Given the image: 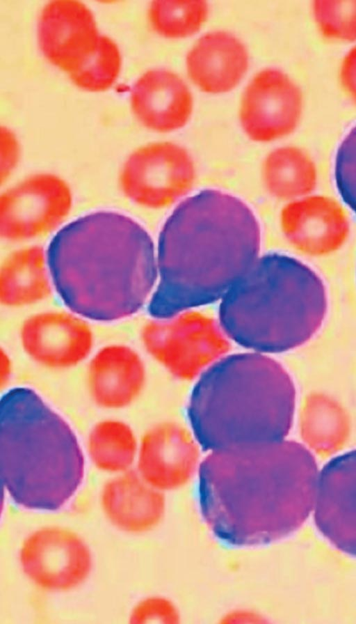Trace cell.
Returning <instances> with one entry per match:
<instances>
[{
	"label": "cell",
	"instance_id": "cb8c5ba5",
	"mask_svg": "<svg viewBox=\"0 0 356 624\" xmlns=\"http://www.w3.org/2000/svg\"><path fill=\"white\" fill-rule=\"evenodd\" d=\"M302 442L314 450L335 448L345 437L347 421L337 404L322 397H316L304 404L296 414Z\"/></svg>",
	"mask_w": 356,
	"mask_h": 624
},
{
	"label": "cell",
	"instance_id": "277c9868",
	"mask_svg": "<svg viewBox=\"0 0 356 624\" xmlns=\"http://www.w3.org/2000/svg\"><path fill=\"white\" fill-rule=\"evenodd\" d=\"M298 409L288 370L272 355L246 350L193 384L186 419L211 451L289 437Z\"/></svg>",
	"mask_w": 356,
	"mask_h": 624
},
{
	"label": "cell",
	"instance_id": "603a6c76",
	"mask_svg": "<svg viewBox=\"0 0 356 624\" xmlns=\"http://www.w3.org/2000/svg\"><path fill=\"white\" fill-rule=\"evenodd\" d=\"M140 434L131 423L114 414L97 419L82 441L87 463L106 477L134 469Z\"/></svg>",
	"mask_w": 356,
	"mask_h": 624
},
{
	"label": "cell",
	"instance_id": "5b68a950",
	"mask_svg": "<svg viewBox=\"0 0 356 624\" xmlns=\"http://www.w3.org/2000/svg\"><path fill=\"white\" fill-rule=\"evenodd\" d=\"M86 460L67 419L34 389L9 387L0 401V466L6 494L17 506L55 511L80 490Z\"/></svg>",
	"mask_w": 356,
	"mask_h": 624
},
{
	"label": "cell",
	"instance_id": "52a82bcc",
	"mask_svg": "<svg viewBox=\"0 0 356 624\" xmlns=\"http://www.w3.org/2000/svg\"><path fill=\"white\" fill-rule=\"evenodd\" d=\"M140 341L146 354L177 380L196 382L231 352L220 322L193 309L145 323Z\"/></svg>",
	"mask_w": 356,
	"mask_h": 624
},
{
	"label": "cell",
	"instance_id": "f546056e",
	"mask_svg": "<svg viewBox=\"0 0 356 624\" xmlns=\"http://www.w3.org/2000/svg\"><path fill=\"white\" fill-rule=\"evenodd\" d=\"M22 156L19 141L15 133L7 127L0 130V182L8 183L17 169Z\"/></svg>",
	"mask_w": 356,
	"mask_h": 624
},
{
	"label": "cell",
	"instance_id": "7c38bea8",
	"mask_svg": "<svg viewBox=\"0 0 356 624\" xmlns=\"http://www.w3.org/2000/svg\"><path fill=\"white\" fill-rule=\"evenodd\" d=\"M207 453L186 419H164L140 432L134 469L168 495L196 484Z\"/></svg>",
	"mask_w": 356,
	"mask_h": 624
},
{
	"label": "cell",
	"instance_id": "9c48e42d",
	"mask_svg": "<svg viewBox=\"0 0 356 624\" xmlns=\"http://www.w3.org/2000/svg\"><path fill=\"white\" fill-rule=\"evenodd\" d=\"M1 187L0 237L6 243H38L67 223L74 196L70 184L60 175L33 172Z\"/></svg>",
	"mask_w": 356,
	"mask_h": 624
},
{
	"label": "cell",
	"instance_id": "1f68e13d",
	"mask_svg": "<svg viewBox=\"0 0 356 624\" xmlns=\"http://www.w3.org/2000/svg\"><path fill=\"white\" fill-rule=\"evenodd\" d=\"M264 618L259 611L243 607L229 609L222 617L224 623L229 624L261 623L264 622Z\"/></svg>",
	"mask_w": 356,
	"mask_h": 624
},
{
	"label": "cell",
	"instance_id": "5bb4252c",
	"mask_svg": "<svg viewBox=\"0 0 356 624\" xmlns=\"http://www.w3.org/2000/svg\"><path fill=\"white\" fill-rule=\"evenodd\" d=\"M351 212L341 198L318 191L283 203L281 234L300 255L322 258L341 250L353 231Z\"/></svg>",
	"mask_w": 356,
	"mask_h": 624
},
{
	"label": "cell",
	"instance_id": "ba28073f",
	"mask_svg": "<svg viewBox=\"0 0 356 624\" xmlns=\"http://www.w3.org/2000/svg\"><path fill=\"white\" fill-rule=\"evenodd\" d=\"M197 179L191 153L177 142L161 140L132 150L119 169L117 183L129 202L158 211L174 208L190 196Z\"/></svg>",
	"mask_w": 356,
	"mask_h": 624
},
{
	"label": "cell",
	"instance_id": "8fae6325",
	"mask_svg": "<svg viewBox=\"0 0 356 624\" xmlns=\"http://www.w3.org/2000/svg\"><path fill=\"white\" fill-rule=\"evenodd\" d=\"M305 109L304 92L295 79L282 69L268 67L256 72L243 88L238 123L254 143L280 142L298 130Z\"/></svg>",
	"mask_w": 356,
	"mask_h": 624
},
{
	"label": "cell",
	"instance_id": "30bf717a",
	"mask_svg": "<svg viewBox=\"0 0 356 624\" xmlns=\"http://www.w3.org/2000/svg\"><path fill=\"white\" fill-rule=\"evenodd\" d=\"M17 559L28 582L49 594L81 588L90 577L95 563L92 550L83 536L59 524H46L29 532L19 545Z\"/></svg>",
	"mask_w": 356,
	"mask_h": 624
},
{
	"label": "cell",
	"instance_id": "d6a6232c",
	"mask_svg": "<svg viewBox=\"0 0 356 624\" xmlns=\"http://www.w3.org/2000/svg\"><path fill=\"white\" fill-rule=\"evenodd\" d=\"M15 366L13 358L6 349L0 350V386L4 391L8 389L13 379Z\"/></svg>",
	"mask_w": 356,
	"mask_h": 624
},
{
	"label": "cell",
	"instance_id": "e0dca14e",
	"mask_svg": "<svg viewBox=\"0 0 356 624\" xmlns=\"http://www.w3.org/2000/svg\"><path fill=\"white\" fill-rule=\"evenodd\" d=\"M312 515L330 543L356 555V448L320 468Z\"/></svg>",
	"mask_w": 356,
	"mask_h": 624
},
{
	"label": "cell",
	"instance_id": "44dd1931",
	"mask_svg": "<svg viewBox=\"0 0 356 624\" xmlns=\"http://www.w3.org/2000/svg\"><path fill=\"white\" fill-rule=\"evenodd\" d=\"M56 294L47 247L16 246L0 265V304L8 309L37 306Z\"/></svg>",
	"mask_w": 356,
	"mask_h": 624
},
{
	"label": "cell",
	"instance_id": "f1b7e54d",
	"mask_svg": "<svg viewBox=\"0 0 356 624\" xmlns=\"http://www.w3.org/2000/svg\"><path fill=\"white\" fill-rule=\"evenodd\" d=\"M181 618L177 604L159 593L149 594L138 600L127 615L128 622L131 624H177Z\"/></svg>",
	"mask_w": 356,
	"mask_h": 624
},
{
	"label": "cell",
	"instance_id": "3957f363",
	"mask_svg": "<svg viewBox=\"0 0 356 624\" xmlns=\"http://www.w3.org/2000/svg\"><path fill=\"white\" fill-rule=\"evenodd\" d=\"M47 249L56 294L90 322L127 319L148 304L157 281L156 244L133 217L90 212L68 221Z\"/></svg>",
	"mask_w": 356,
	"mask_h": 624
},
{
	"label": "cell",
	"instance_id": "7a4b0ae2",
	"mask_svg": "<svg viewBox=\"0 0 356 624\" xmlns=\"http://www.w3.org/2000/svg\"><path fill=\"white\" fill-rule=\"evenodd\" d=\"M261 242L258 217L243 199L213 188L191 194L160 230L150 315L168 317L221 299L261 256Z\"/></svg>",
	"mask_w": 356,
	"mask_h": 624
},
{
	"label": "cell",
	"instance_id": "ffe728a7",
	"mask_svg": "<svg viewBox=\"0 0 356 624\" xmlns=\"http://www.w3.org/2000/svg\"><path fill=\"white\" fill-rule=\"evenodd\" d=\"M250 67L245 43L225 30L201 35L188 50L185 69L189 81L201 92L222 95L234 90Z\"/></svg>",
	"mask_w": 356,
	"mask_h": 624
},
{
	"label": "cell",
	"instance_id": "ac0fdd59",
	"mask_svg": "<svg viewBox=\"0 0 356 624\" xmlns=\"http://www.w3.org/2000/svg\"><path fill=\"white\" fill-rule=\"evenodd\" d=\"M167 496L133 469L107 476L99 489L98 502L104 518L114 529L140 536L162 524L167 513Z\"/></svg>",
	"mask_w": 356,
	"mask_h": 624
},
{
	"label": "cell",
	"instance_id": "d6986e66",
	"mask_svg": "<svg viewBox=\"0 0 356 624\" xmlns=\"http://www.w3.org/2000/svg\"><path fill=\"white\" fill-rule=\"evenodd\" d=\"M134 116L146 130L157 134L181 130L190 122L194 98L186 81L165 68H152L134 82L130 93Z\"/></svg>",
	"mask_w": 356,
	"mask_h": 624
},
{
	"label": "cell",
	"instance_id": "d4e9b609",
	"mask_svg": "<svg viewBox=\"0 0 356 624\" xmlns=\"http://www.w3.org/2000/svg\"><path fill=\"white\" fill-rule=\"evenodd\" d=\"M210 13V6L204 0H154L148 6L147 20L158 36L182 40L197 34Z\"/></svg>",
	"mask_w": 356,
	"mask_h": 624
},
{
	"label": "cell",
	"instance_id": "83f0119b",
	"mask_svg": "<svg viewBox=\"0 0 356 624\" xmlns=\"http://www.w3.org/2000/svg\"><path fill=\"white\" fill-rule=\"evenodd\" d=\"M334 173L340 198L356 215V127L346 136L340 146Z\"/></svg>",
	"mask_w": 356,
	"mask_h": 624
},
{
	"label": "cell",
	"instance_id": "2e32d148",
	"mask_svg": "<svg viewBox=\"0 0 356 624\" xmlns=\"http://www.w3.org/2000/svg\"><path fill=\"white\" fill-rule=\"evenodd\" d=\"M86 391L90 402L104 412L115 414L136 404L147 383V368L143 354L124 343L96 348L87 360Z\"/></svg>",
	"mask_w": 356,
	"mask_h": 624
},
{
	"label": "cell",
	"instance_id": "484cf974",
	"mask_svg": "<svg viewBox=\"0 0 356 624\" xmlns=\"http://www.w3.org/2000/svg\"><path fill=\"white\" fill-rule=\"evenodd\" d=\"M309 12L323 40L347 47L356 44V0H314Z\"/></svg>",
	"mask_w": 356,
	"mask_h": 624
},
{
	"label": "cell",
	"instance_id": "4dcf8cb0",
	"mask_svg": "<svg viewBox=\"0 0 356 624\" xmlns=\"http://www.w3.org/2000/svg\"><path fill=\"white\" fill-rule=\"evenodd\" d=\"M339 88L350 103L356 107V44L343 54L337 68Z\"/></svg>",
	"mask_w": 356,
	"mask_h": 624
},
{
	"label": "cell",
	"instance_id": "9a60e30c",
	"mask_svg": "<svg viewBox=\"0 0 356 624\" xmlns=\"http://www.w3.org/2000/svg\"><path fill=\"white\" fill-rule=\"evenodd\" d=\"M101 36L92 11L81 1L54 0L40 10L37 24L40 52L68 75L94 53Z\"/></svg>",
	"mask_w": 356,
	"mask_h": 624
},
{
	"label": "cell",
	"instance_id": "7402d4cb",
	"mask_svg": "<svg viewBox=\"0 0 356 624\" xmlns=\"http://www.w3.org/2000/svg\"><path fill=\"white\" fill-rule=\"evenodd\" d=\"M260 179L268 196L283 204L318 191L320 171L310 151L297 144L282 143L265 155Z\"/></svg>",
	"mask_w": 356,
	"mask_h": 624
},
{
	"label": "cell",
	"instance_id": "4fadbf2b",
	"mask_svg": "<svg viewBox=\"0 0 356 624\" xmlns=\"http://www.w3.org/2000/svg\"><path fill=\"white\" fill-rule=\"evenodd\" d=\"M91 322L66 307L40 309L21 323L19 345L39 367L70 370L85 364L96 348Z\"/></svg>",
	"mask_w": 356,
	"mask_h": 624
},
{
	"label": "cell",
	"instance_id": "4316f807",
	"mask_svg": "<svg viewBox=\"0 0 356 624\" xmlns=\"http://www.w3.org/2000/svg\"><path fill=\"white\" fill-rule=\"evenodd\" d=\"M121 69L122 54L118 44L111 38L102 35L94 53L69 77L79 89L99 93L115 84Z\"/></svg>",
	"mask_w": 356,
	"mask_h": 624
},
{
	"label": "cell",
	"instance_id": "6da1fadb",
	"mask_svg": "<svg viewBox=\"0 0 356 624\" xmlns=\"http://www.w3.org/2000/svg\"><path fill=\"white\" fill-rule=\"evenodd\" d=\"M319 471L314 453L289 437L208 451L195 484L201 513L229 544L279 540L312 515Z\"/></svg>",
	"mask_w": 356,
	"mask_h": 624
},
{
	"label": "cell",
	"instance_id": "8992f818",
	"mask_svg": "<svg viewBox=\"0 0 356 624\" xmlns=\"http://www.w3.org/2000/svg\"><path fill=\"white\" fill-rule=\"evenodd\" d=\"M220 300L219 322L230 340L268 355L310 341L328 309L321 276L302 260L278 253L260 256Z\"/></svg>",
	"mask_w": 356,
	"mask_h": 624
}]
</instances>
